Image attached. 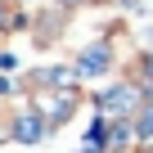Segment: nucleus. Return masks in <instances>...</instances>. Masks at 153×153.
<instances>
[{"label":"nucleus","mask_w":153,"mask_h":153,"mask_svg":"<svg viewBox=\"0 0 153 153\" xmlns=\"http://www.w3.org/2000/svg\"><path fill=\"white\" fill-rule=\"evenodd\" d=\"M36 135H41L36 117H23V126H18V140H36Z\"/></svg>","instance_id":"2"},{"label":"nucleus","mask_w":153,"mask_h":153,"mask_svg":"<svg viewBox=\"0 0 153 153\" xmlns=\"http://www.w3.org/2000/svg\"><path fill=\"white\" fill-rule=\"evenodd\" d=\"M122 108H135V90H113V95L99 99V113H104V117H113V113H122Z\"/></svg>","instance_id":"1"},{"label":"nucleus","mask_w":153,"mask_h":153,"mask_svg":"<svg viewBox=\"0 0 153 153\" xmlns=\"http://www.w3.org/2000/svg\"><path fill=\"white\" fill-rule=\"evenodd\" d=\"M104 63H108V54H104V50H99V54H86V59H81V68H86V72H95V68H104Z\"/></svg>","instance_id":"3"}]
</instances>
